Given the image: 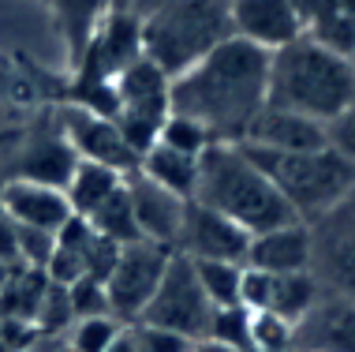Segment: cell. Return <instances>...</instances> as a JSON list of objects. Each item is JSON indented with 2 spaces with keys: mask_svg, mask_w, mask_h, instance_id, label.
<instances>
[{
  "mask_svg": "<svg viewBox=\"0 0 355 352\" xmlns=\"http://www.w3.org/2000/svg\"><path fill=\"white\" fill-rule=\"evenodd\" d=\"M191 352H243V349H232V345H220V341H214V337H202V341L191 345Z\"/></svg>",
  "mask_w": 355,
  "mask_h": 352,
  "instance_id": "cell-36",
  "label": "cell"
},
{
  "mask_svg": "<svg viewBox=\"0 0 355 352\" xmlns=\"http://www.w3.org/2000/svg\"><path fill=\"white\" fill-rule=\"evenodd\" d=\"M68 296H71L75 319L112 315V311H109V296H105V281H98V278H79L75 285H68Z\"/></svg>",
  "mask_w": 355,
  "mask_h": 352,
  "instance_id": "cell-30",
  "label": "cell"
},
{
  "mask_svg": "<svg viewBox=\"0 0 355 352\" xmlns=\"http://www.w3.org/2000/svg\"><path fill=\"white\" fill-rule=\"evenodd\" d=\"M128 326V322H120L116 315H94V319H75L71 330L64 337H68L71 352H105L112 345V341L120 337V330Z\"/></svg>",
  "mask_w": 355,
  "mask_h": 352,
  "instance_id": "cell-27",
  "label": "cell"
},
{
  "mask_svg": "<svg viewBox=\"0 0 355 352\" xmlns=\"http://www.w3.org/2000/svg\"><path fill=\"white\" fill-rule=\"evenodd\" d=\"M295 352H355V300L340 292L318 296L295 326Z\"/></svg>",
  "mask_w": 355,
  "mask_h": 352,
  "instance_id": "cell-14",
  "label": "cell"
},
{
  "mask_svg": "<svg viewBox=\"0 0 355 352\" xmlns=\"http://www.w3.org/2000/svg\"><path fill=\"white\" fill-rule=\"evenodd\" d=\"M157 142H165V146L180 150V154H191V158H202L209 146H214V135L202 128L198 120L184 117V112H168L165 124H161L157 131Z\"/></svg>",
  "mask_w": 355,
  "mask_h": 352,
  "instance_id": "cell-26",
  "label": "cell"
},
{
  "mask_svg": "<svg viewBox=\"0 0 355 352\" xmlns=\"http://www.w3.org/2000/svg\"><path fill=\"white\" fill-rule=\"evenodd\" d=\"M247 247H251V236L236 221L191 199L172 251L191 262H247Z\"/></svg>",
  "mask_w": 355,
  "mask_h": 352,
  "instance_id": "cell-10",
  "label": "cell"
},
{
  "mask_svg": "<svg viewBox=\"0 0 355 352\" xmlns=\"http://www.w3.org/2000/svg\"><path fill=\"white\" fill-rule=\"evenodd\" d=\"M195 203L225 214L247 236L281 229L300 217L284 203V195L273 187V180L258 169V161L247 154L243 142H214L198 161V187Z\"/></svg>",
  "mask_w": 355,
  "mask_h": 352,
  "instance_id": "cell-2",
  "label": "cell"
},
{
  "mask_svg": "<svg viewBox=\"0 0 355 352\" xmlns=\"http://www.w3.org/2000/svg\"><path fill=\"white\" fill-rule=\"evenodd\" d=\"M123 173L116 169H105V165H94V161H79L75 165V173L68 180V187H64V195H68L71 203V214L79 217H90L105 199H112L123 187Z\"/></svg>",
  "mask_w": 355,
  "mask_h": 352,
  "instance_id": "cell-22",
  "label": "cell"
},
{
  "mask_svg": "<svg viewBox=\"0 0 355 352\" xmlns=\"http://www.w3.org/2000/svg\"><path fill=\"white\" fill-rule=\"evenodd\" d=\"M270 106V53L228 37L172 79V112L198 120L214 142H243Z\"/></svg>",
  "mask_w": 355,
  "mask_h": 352,
  "instance_id": "cell-1",
  "label": "cell"
},
{
  "mask_svg": "<svg viewBox=\"0 0 355 352\" xmlns=\"http://www.w3.org/2000/svg\"><path fill=\"white\" fill-rule=\"evenodd\" d=\"M23 352H71V345H68V337H45V334H37Z\"/></svg>",
  "mask_w": 355,
  "mask_h": 352,
  "instance_id": "cell-34",
  "label": "cell"
},
{
  "mask_svg": "<svg viewBox=\"0 0 355 352\" xmlns=\"http://www.w3.org/2000/svg\"><path fill=\"white\" fill-rule=\"evenodd\" d=\"M75 165H79V154H75L71 142L60 135V128H53V131H45V135H34V139L23 142L12 176L37 180V184H49V187H68Z\"/></svg>",
  "mask_w": 355,
  "mask_h": 352,
  "instance_id": "cell-17",
  "label": "cell"
},
{
  "mask_svg": "<svg viewBox=\"0 0 355 352\" xmlns=\"http://www.w3.org/2000/svg\"><path fill=\"white\" fill-rule=\"evenodd\" d=\"M120 0H45L49 8V19L56 26L64 42V53H68V64H75L86 49V42L94 37V31L101 26V19L116 8Z\"/></svg>",
  "mask_w": 355,
  "mask_h": 352,
  "instance_id": "cell-19",
  "label": "cell"
},
{
  "mask_svg": "<svg viewBox=\"0 0 355 352\" xmlns=\"http://www.w3.org/2000/svg\"><path fill=\"white\" fill-rule=\"evenodd\" d=\"M247 266L266 274H306L314 270V229L306 221H292L281 229L251 236Z\"/></svg>",
  "mask_w": 355,
  "mask_h": 352,
  "instance_id": "cell-16",
  "label": "cell"
},
{
  "mask_svg": "<svg viewBox=\"0 0 355 352\" xmlns=\"http://www.w3.org/2000/svg\"><path fill=\"white\" fill-rule=\"evenodd\" d=\"M337 214H344V217H348V221H355V195H352V199H348V203H344V206H340V210H337Z\"/></svg>",
  "mask_w": 355,
  "mask_h": 352,
  "instance_id": "cell-38",
  "label": "cell"
},
{
  "mask_svg": "<svg viewBox=\"0 0 355 352\" xmlns=\"http://www.w3.org/2000/svg\"><path fill=\"white\" fill-rule=\"evenodd\" d=\"M8 274H12V262H8V259H0V289H4Z\"/></svg>",
  "mask_w": 355,
  "mask_h": 352,
  "instance_id": "cell-39",
  "label": "cell"
},
{
  "mask_svg": "<svg viewBox=\"0 0 355 352\" xmlns=\"http://www.w3.org/2000/svg\"><path fill=\"white\" fill-rule=\"evenodd\" d=\"M243 146L251 150H277V154H295V150H322L329 146V128L311 117L288 109H273L266 106L258 112V120L251 124Z\"/></svg>",
  "mask_w": 355,
  "mask_h": 352,
  "instance_id": "cell-15",
  "label": "cell"
},
{
  "mask_svg": "<svg viewBox=\"0 0 355 352\" xmlns=\"http://www.w3.org/2000/svg\"><path fill=\"white\" fill-rule=\"evenodd\" d=\"M0 203L12 214L19 229H37V233H60L71 221V203L64 187H49L37 180L8 176L0 184Z\"/></svg>",
  "mask_w": 355,
  "mask_h": 352,
  "instance_id": "cell-12",
  "label": "cell"
},
{
  "mask_svg": "<svg viewBox=\"0 0 355 352\" xmlns=\"http://www.w3.org/2000/svg\"><path fill=\"white\" fill-rule=\"evenodd\" d=\"M86 221L94 225V233H101V236H109L112 244H135L142 240V233H139V221H135V210H131V195H128V180H123V187L112 199H105V203L94 210Z\"/></svg>",
  "mask_w": 355,
  "mask_h": 352,
  "instance_id": "cell-24",
  "label": "cell"
},
{
  "mask_svg": "<svg viewBox=\"0 0 355 352\" xmlns=\"http://www.w3.org/2000/svg\"><path fill=\"white\" fill-rule=\"evenodd\" d=\"M325 221L333 225V233L325 240H318V233H314V266H322L333 292L355 300V221H348L344 214H333Z\"/></svg>",
  "mask_w": 355,
  "mask_h": 352,
  "instance_id": "cell-18",
  "label": "cell"
},
{
  "mask_svg": "<svg viewBox=\"0 0 355 352\" xmlns=\"http://www.w3.org/2000/svg\"><path fill=\"white\" fill-rule=\"evenodd\" d=\"M251 352H295V326L273 311H251Z\"/></svg>",
  "mask_w": 355,
  "mask_h": 352,
  "instance_id": "cell-28",
  "label": "cell"
},
{
  "mask_svg": "<svg viewBox=\"0 0 355 352\" xmlns=\"http://www.w3.org/2000/svg\"><path fill=\"white\" fill-rule=\"evenodd\" d=\"M348 60H352V68H355V45H352V53H348Z\"/></svg>",
  "mask_w": 355,
  "mask_h": 352,
  "instance_id": "cell-40",
  "label": "cell"
},
{
  "mask_svg": "<svg viewBox=\"0 0 355 352\" xmlns=\"http://www.w3.org/2000/svg\"><path fill=\"white\" fill-rule=\"evenodd\" d=\"M214 303L202 292L198 285V274H195V262L184 259V255L172 251V259L165 266V278H161L153 300L146 303L139 322L146 326H157V330H168V334L184 337V341H202L209 337V322H214Z\"/></svg>",
  "mask_w": 355,
  "mask_h": 352,
  "instance_id": "cell-6",
  "label": "cell"
},
{
  "mask_svg": "<svg viewBox=\"0 0 355 352\" xmlns=\"http://www.w3.org/2000/svg\"><path fill=\"white\" fill-rule=\"evenodd\" d=\"M273 187L284 195L292 214L306 225H318L333 217L355 195V169L333 146L322 150H295V154H277V150H251Z\"/></svg>",
  "mask_w": 355,
  "mask_h": 352,
  "instance_id": "cell-5",
  "label": "cell"
},
{
  "mask_svg": "<svg viewBox=\"0 0 355 352\" xmlns=\"http://www.w3.org/2000/svg\"><path fill=\"white\" fill-rule=\"evenodd\" d=\"M56 128L71 142L79 161L116 169L123 176H131L139 169V154L128 146L116 117H105V112H94V109H83V106H71L68 101V106L56 112Z\"/></svg>",
  "mask_w": 355,
  "mask_h": 352,
  "instance_id": "cell-9",
  "label": "cell"
},
{
  "mask_svg": "<svg viewBox=\"0 0 355 352\" xmlns=\"http://www.w3.org/2000/svg\"><path fill=\"white\" fill-rule=\"evenodd\" d=\"M142 56V15L128 8H112L101 26L86 42L83 56L71 64V87H105L116 83L123 68H131Z\"/></svg>",
  "mask_w": 355,
  "mask_h": 352,
  "instance_id": "cell-7",
  "label": "cell"
},
{
  "mask_svg": "<svg viewBox=\"0 0 355 352\" xmlns=\"http://www.w3.org/2000/svg\"><path fill=\"white\" fill-rule=\"evenodd\" d=\"M15 233H19V225L4 210V203H0V259H8L12 266H15Z\"/></svg>",
  "mask_w": 355,
  "mask_h": 352,
  "instance_id": "cell-33",
  "label": "cell"
},
{
  "mask_svg": "<svg viewBox=\"0 0 355 352\" xmlns=\"http://www.w3.org/2000/svg\"><path fill=\"white\" fill-rule=\"evenodd\" d=\"M270 106L311 117L318 124L337 120L355 106V68L352 60L311 34L270 53Z\"/></svg>",
  "mask_w": 355,
  "mask_h": 352,
  "instance_id": "cell-3",
  "label": "cell"
},
{
  "mask_svg": "<svg viewBox=\"0 0 355 352\" xmlns=\"http://www.w3.org/2000/svg\"><path fill=\"white\" fill-rule=\"evenodd\" d=\"M157 4H165V0H120V8H128V12H135V15H146Z\"/></svg>",
  "mask_w": 355,
  "mask_h": 352,
  "instance_id": "cell-37",
  "label": "cell"
},
{
  "mask_svg": "<svg viewBox=\"0 0 355 352\" xmlns=\"http://www.w3.org/2000/svg\"><path fill=\"white\" fill-rule=\"evenodd\" d=\"M228 23L232 37L262 53H277L306 34L300 12L288 0H228Z\"/></svg>",
  "mask_w": 355,
  "mask_h": 352,
  "instance_id": "cell-11",
  "label": "cell"
},
{
  "mask_svg": "<svg viewBox=\"0 0 355 352\" xmlns=\"http://www.w3.org/2000/svg\"><path fill=\"white\" fill-rule=\"evenodd\" d=\"M318 278L314 270L306 274H273V300H270V311L273 315L288 319L292 326H300L306 319V311L318 303Z\"/></svg>",
  "mask_w": 355,
  "mask_h": 352,
  "instance_id": "cell-23",
  "label": "cell"
},
{
  "mask_svg": "<svg viewBox=\"0 0 355 352\" xmlns=\"http://www.w3.org/2000/svg\"><path fill=\"white\" fill-rule=\"evenodd\" d=\"M228 37V0H165L142 15V56L168 79L195 68Z\"/></svg>",
  "mask_w": 355,
  "mask_h": 352,
  "instance_id": "cell-4",
  "label": "cell"
},
{
  "mask_svg": "<svg viewBox=\"0 0 355 352\" xmlns=\"http://www.w3.org/2000/svg\"><path fill=\"white\" fill-rule=\"evenodd\" d=\"M131 330H135V352H191V341L168 330L146 326V322H131Z\"/></svg>",
  "mask_w": 355,
  "mask_h": 352,
  "instance_id": "cell-31",
  "label": "cell"
},
{
  "mask_svg": "<svg viewBox=\"0 0 355 352\" xmlns=\"http://www.w3.org/2000/svg\"><path fill=\"white\" fill-rule=\"evenodd\" d=\"M209 337L220 345H232L251 352V311L247 308H217L209 322Z\"/></svg>",
  "mask_w": 355,
  "mask_h": 352,
  "instance_id": "cell-29",
  "label": "cell"
},
{
  "mask_svg": "<svg viewBox=\"0 0 355 352\" xmlns=\"http://www.w3.org/2000/svg\"><path fill=\"white\" fill-rule=\"evenodd\" d=\"M325 128H329V146L355 169V106H348L337 120L325 124Z\"/></svg>",
  "mask_w": 355,
  "mask_h": 352,
  "instance_id": "cell-32",
  "label": "cell"
},
{
  "mask_svg": "<svg viewBox=\"0 0 355 352\" xmlns=\"http://www.w3.org/2000/svg\"><path fill=\"white\" fill-rule=\"evenodd\" d=\"M45 289H49V274L45 270H34V266H12L4 289H0V319L34 326Z\"/></svg>",
  "mask_w": 355,
  "mask_h": 352,
  "instance_id": "cell-21",
  "label": "cell"
},
{
  "mask_svg": "<svg viewBox=\"0 0 355 352\" xmlns=\"http://www.w3.org/2000/svg\"><path fill=\"white\" fill-rule=\"evenodd\" d=\"M128 195H131V210H135L142 240H153V244H161L172 251L191 199H180V195L165 192L161 184H153V180L142 176L139 169L128 176Z\"/></svg>",
  "mask_w": 355,
  "mask_h": 352,
  "instance_id": "cell-13",
  "label": "cell"
},
{
  "mask_svg": "<svg viewBox=\"0 0 355 352\" xmlns=\"http://www.w3.org/2000/svg\"><path fill=\"white\" fill-rule=\"evenodd\" d=\"M105 352H135V330H131V322L120 330V337L112 341V345L105 349Z\"/></svg>",
  "mask_w": 355,
  "mask_h": 352,
  "instance_id": "cell-35",
  "label": "cell"
},
{
  "mask_svg": "<svg viewBox=\"0 0 355 352\" xmlns=\"http://www.w3.org/2000/svg\"><path fill=\"white\" fill-rule=\"evenodd\" d=\"M172 259L168 247L153 244V240H135L123 244L116 255V266L105 278V296H109V311L120 322H139L146 303L153 300L161 278H165V266Z\"/></svg>",
  "mask_w": 355,
  "mask_h": 352,
  "instance_id": "cell-8",
  "label": "cell"
},
{
  "mask_svg": "<svg viewBox=\"0 0 355 352\" xmlns=\"http://www.w3.org/2000/svg\"><path fill=\"white\" fill-rule=\"evenodd\" d=\"M195 274L214 308H239L243 262H195Z\"/></svg>",
  "mask_w": 355,
  "mask_h": 352,
  "instance_id": "cell-25",
  "label": "cell"
},
{
  "mask_svg": "<svg viewBox=\"0 0 355 352\" xmlns=\"http://www.w3.org/2000/svg\"><path fill=\"white\" fill-rule=\"evenodd\" d=\"M198 161L202 158H191V154H180V150L165 146V142H153V146L142 154L139 161V173L161 184L165 192L180 195V199H195V187H198Z\"/></svg>",
  "mask_w": 355,
  "mask_h": 352,
  "instance_id": "cell-20",
  "label": "cell"
}]
</instances>
